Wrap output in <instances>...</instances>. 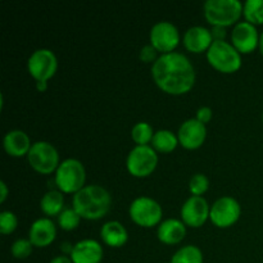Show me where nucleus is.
I'll list each match as a JSON object with an SVG mask.
<instances>
[{
  "mask_svg": "<svg viewBox=\"0 0 263 263\" xmlns=\"http://www.w3.org/2000/svg\"><path fill=\"white\" fill-rule=\"evenodd\" d=\"M152 76L163 91L174 95L185 94L195 82L192 62L179 51L164 53L158 57L152 66Z\"/></svg>",
  "mask_w": 263,
  "mask_h": 263,
  "instance_id": "1",
  "label": "nucleus"
},
{
  "mask_svg": "<svg viewBox=\"0 0 263 263\" xmlns=\"http://www.w3.org/2000/svg\"><path fill=\"white\" fill-rule=\"evenodd\" d=\"M112 198L100 185H87L73 195V210L86 220H99L108 213Z\"/></svg>",
  "mask_w": 263,
  "mask_h": 263,
  "instance_id": "2",
  "label": "nucleus"
},
{
  "mask_svg": "<svg viewBox=\"0 0 263 263\" xmlns=\"http://www.w3.org/2000/svg\"><path fill=\"white\" fill-rule=\"evenodd\" d=\"M243 4L239 0H207L204 3V15L213 26L226 27L240 18Z\"/></svg>",
  "mask_w": 263,
  "mask_h": 263,
  "instance_id": "3",
  "label": "nucleus"
},
{
  "mask_svg": "<svg viewBox=\"0 0 263 263\" xmlns=\"http://www.w3.org/2000/svg\"><path fill=\"white\" fill-rule=\"evenodd\" d=\"M208 62L216 69L225 73H231L240 68V51L225 40H215L207 50Z\"/></svg>",
  "mask_w": 263,
  "mask_h": 263,
  "instance_id": "4",
  "label": "nucleus"
},
{
  "mask_svg": "<svg viewBox=\"0 0 263 263\" xmlns=\"http://www.w3.org/2000/svg\"><path fill=\"white\" fill-rule=\"evenodd\" d=\"M86 172L79 159H64L55 172V184L63 193H74L84 187Z\"/></svg>",
  "mask_w": 263,
  "mask_h": 263,
  "instance_id": "5",
  "label": "nucleus"
},
{
  "mask_svg": "<svg viewBox=\"0 0 263 263\" xmlns=\"http://www.w3.org/2000/svg\"><path fill=\"white\" fill-rule=\"evenodd\" d=\"M27 157L31 167L40 174H51L61 164L55 146L48 141L33 143Z\"/></svg>",
  "mask_w": 263,
  "mask_h": 263,
  "instance_id": "6",
  "label": "nucleus"
},
{
  "mask_svg": "<svg viewBox=\"0 0 263 263\" xmlns=\"http://www.w3.org/2000/svg\"><path fill=\"white\" fill-rule=\"evenodd\" d=\"M127 170L136 177H145L156 170L158 156L149 145H136L127 156Z\"/></svg>",
  "mask_w": 263,
  "mask_h": 263,
  "instance_id": "7",
  "label": "nucleus"
},
{
  "mask_svg": "<svg viewBox=\"0 0 263 263\" xmlns=\"http://www.w3.org/2000/svg\"><path fill=\"white\" fill-rule=\"evenodd\" d=\"M130 216L138 225L152 228L161 221L162 207L153 198L139 197L131 203Z\"/></svg>",
  "mask_w": 263,
  "mask_h": 263,
  "instance_id": "8",
  "label": "nucleus"
},
{
  "mask_svg": "<svg viewBox=\"0 0 263 263\" xmlns=\"http://www.w3.org/2000/svg\"><path fill=\"white\" fill-rule=\"evenodd\" d=\"M27 67L31 76L37 81H46L55 73L58 61L55 54L49 49H37L28 58Z\"/></svg>",
  "mask_w": 263,
  "mask_h": 263,
  "instance_id": "9",
  "label": "nucleus"
},
{
  "mask_svg": "<svg viewBox=\"0 0 263 263\" xmlns=\"http://www.w3.org/2000/svg\"><path fill=\"white\" fill-rule=\"evenodd\" d=\"M240 204L233 197H222L216 200L210 211V218L218 228H229L238 221Z\"/></svg>",
  "mask_w": 263,
  "mask_h": 263,
  "instance_id": "10",
  "label": "nucleus"
},
{
  "mask_svg": "<svg viewBox=\"0 0 263 263\" xmlns=\"http://www.w3.org/2000/svg\"><path fill=\"white\" fill-rule=\"evenodd\" d=\"M180 41L179 30L174 23L168 21L157 22L151 30V45L157 50L164 53H171Z\"/></svg>",
  "mask_w": 263,
  "mask_h": 263,
  "instance_id": "11",
  "label": "nucleus"
},
{
  "mask_svg": "<svg viewBox=\"0 0 263 263\" xmlns=\"http://www.w3.org/2000/svg\"><path fill=\"white\" fill-rule=\"evenodd\" d=\"M210 205L203 197L193 195L182 204L181 217L184 223L192 228H199L210 217Z\"/></svg>",
  "mask_w": 263,
  "mask_h": 263,
  "instance_id": "12",
  "label": "nucleus"
},
{
  "mask_svg": "<svg viewBox=\"0 0 263 263\" xmlns=\"http://www.w3.org/2000/svg\"><path fill=\"white\" fill-rule=\"evenodd\" d=\"M207 136V128L204 123L198 121L197 118H190L185 121L179 128L177 139L180 144L186 149H197L204 143Z\"/></svg>",
  "mask_w": 263,
  "mask_h": 263,
  "instance_id": "13",
  "label": "nucleus"
},
{
  "mask_svg": "<svg viewBox=\"0 0 263 263\" xmlns=\"http://www.w3.org/2000/svg\"><path fill=\"white\" fill-rule=\"evenodd\" d=\"M231 39L233 45L241 53H251L257 48V45H259L258 31L256 26L248 21L236 23L231 33Z\"/></svg>",
  "mask_w": 263,
  "mask_h": 263,
  "instance_id": "14",
  "label": "nucleus"
},
{
  "mask_svg": "<svg viewBox=\"0 0 263 263\" xmlns=\"http://www.w3.org/2000/svg\"><path fill=\"white\" fill-rule=\"evenodd\" d=\"M102 258V246L92 239H84L76 243L71 253V259L73 263H100Z\"/></svg>",
  "mask_w": 263,
  "mask_h": 263,
  "instance_id": "15",
  "label": "nucleus"
},
{
  "mask_svg": "<svg viewBox=\"0 0 263 263\" xmlns=\"http://www.w3.org/2000/svg\"><path fill=\"white\" fill-rule=\"evenodd\" d=\"M212 31L203 26H193L185 32L184 45L185 48L193 53H202L208 50L213 43Z\"/></svg>",
  "mask_w": 263,
  "mask_h": 263,
  "instance_id": "16",
  "label": "nucleus"
},
{
  "mask_svg": "<svg viewBox=\"0 0 263 263\" xmlns=\"http://www.w3.org/2000/svg\"><path fill=\"white\" fill-rule=\"evenodd\" d=\"M57 229L55 225L49 218H39L30 228V241L35 247L49 246L55 239Z\"/></svg>",
  "mask_w": 263,
  "mask_h": 263,
  "instance_id": "17",
  "label": "nucleus"
},
{
  "mask_svg": "<svg viewBox=\"0 0 263 263\" xmlns=\"http://www.w3.org/2000/svg\"><path fill=\"white\" fill-rule=\"evenodd\" d=\"M4 148L8 154L13 157H22L28 154L31 149V141L27 134L22 130H12L4 136Z\"/></svg>",
  "mask_w": 263,
  "mask_h": 263,
  "instance_id": "18",
  "label": "nucleus"
},
{
  "mask_svg": "<svg viewBox=\"0 0 263 263\" xmlns=\"http://www.w3.org/2000/svg\"><path fill=\"white\" fill-rule=\"evenodd\" d=\"M186 235V228L182 221L176 218L164 220L158 228L159 240L166 244H177Z\"/></svg>",
  "mask_w": 263,
  "mask_h": 263,
  "instance_id": "19",
  "label": "nucleus"
},
{
  "mask_svg": "<svg viewBox=\"0 0 263 263\" xmlns=\"http://www.w3.org/2000/svg\"><path fill=\"white\" fill-rule=\"evenodd\" d=\"M103 240L105 244L110 247H121L127 241V230L123 228V225L118 221H108L103 225L100 230Z\"/></svg>",
  "mask_w": 263,
  "mask_h": 263,
  "instance_id": "20",
  "label": "nucleus"
},
{
  "mask_svg": "<svg viewBox=\"0 0 263 263\" xmlns=\"http://www.w3.org/2000/svg\"><path fill=\"white\" fill-rule=\"evenodd\" d=\"M64 199L63 195L58 190H50L41 198L40 207L43 212L48 216H59V213L63 211Z\"/></svg>",
  "mask_w": 263,
  "mask_h": 263,
  "instance_id": "21",
  "label": "nucleus"
},
{
  "mask_svg": "<svg viewBox=\"0 0 263 263\" xmlns=\"http://www.w3.org/2000/svg\"><path fill=\"white\" fill-rule=\"evenodd\" d=\"M177 141H179V139L176 138V135L172 131L159 130L154 134L152 144H153V148L157 149V151L168 153V152H172L176 148Z\"/></svg>",
  "mask_w": 263,
  "mask_h": 263,
  "instance_id": "22",
  "label": "nucleus"
},
{
  "mask_svg": "<svg viewBox=\"0 0 263 263\" xmlns=\"http://www.w3.org/2000/svg\"><path fill=\"white\" fill-rule=\"evenodd\" d=\"M170 263H203V254L198 247L186 246L172 256Z\"/></svg>",
  "mask_w": 263,
  "mask_h": 263,
  "instance_id": "23",
  "label": "nucleus"
},
{
  "mask_svg": "<svg viewBox=\"0 0 263 263\" xmlns=\"http://www.w3.org/2000/svg\"><path fill=\"white\" fill-rule=\"evenodd\" d=\"M246 20L252 25L263 23V0H247L243 5Z\"/></svg>",
  "mask_w": 263,
  "mask_h": 263,
  "instance_id": "24",
  "label": "nucleus"
},
{
  "mask_svg": "<svg viewBox=\"0 0 263 263\" xmlns=\"http://www.w3.org/2000/svg\"><path fill=\"white\" fill-rule=\"evenodd\" d=\"M131 136H133L134 141L138 145H146L149 141L153 140V128L149 123L146 122H138L133 127L131 131Z\"/></svg>",
  "mask_w": 263,
  "mask_h": 263,
  "instance_id": "25",
  "label": "nucleus"
},
{
  "mask_svg": "<svg viewBox=\"0 0 263 263\" xmlns=\"http://www.w3.org/2000/svg\"><path fill=\"white\" fill-rule=\"evenodd\" d=\"M81 216L73 210V208H67L63 210L58 216V222L62 229L64 230H73L80 225Z\"/></svg>",
  "mask_w": 263,
  "mask_h": 263,
  "instance_id": "26",
  "label": "nucleus"
},
{
  "mask_svg": "<svg viewBox=\"0 0 263 263\" xmlns=\"http://www.w3.org/2000/svg\"><path fill=\"white\" fill-rule=\"evenodd\" d=\"M208 186H210V181H208L205 175L197 174L190 179L189 189L190 192L193 193V195H198V197H200L203 193L207 192Z\"/></svg>",
  "mask_w": 263,
  "mask_h": 263,
  "instance_id": "27",
  "label": "nucleus"
},
{
  "mask_svg": "<svg viewBox=\"0 0 263 263\" xmlns=\"http://www.w3.org/2000/svg\"><path fill=\"white\" fill-rule=\"evenodd\" d=\"M18 225V220L15 215L10 211H4L0 213V233L2 234H10L15 230Z\"/></svg>",
  "mask_w": 263,
  "mask_h": 263,
  "instance_id": "28",
  "label": "nucleus"
},
{
  "mask_svg": "<svg viewBox=\"0 0 263 263\" xmlns=\"http://www.w3.org/2000/svg\"><path fill=\"white\" fill-rule=\"evenodd\" d=\"M32 252V243L27 239H18L12 246V254L18 259L27 258Z\"/></svg>",
  "mask_w": 263,
  "mask_h": 263,
  "instance_id": "29",
  "label": "nucleus"
},
{
  "mask_svg": "<svg viewBox=\"0 0 263 263\" xmlns=\"http://www.w3.org/2000/svg\"><path fill=\"white\" fill-rule=\"evenodd\" d=\"M157 49L153 45H144L140 50V59L143 62H156Z\"/></svg>",
  "mask_w": 263,
  "mask_h": 263,
  "instance_id": "30",
  "label": "nucleus"
},
{
  "mask_svg": "<svg viewBox=\"0 0 263 263\" xmlns=\"http://www.w3.org/2000/svg\"><path fill=\"white\" fill-rule=\"evenodd\" d=\"M212 118V109L210 107H200L197 112V120L200 121L202 123H207Z\"/></svg>",
  "mask_w": 263,
  "mask_h": 263,
  "instance_id": "31",
  "label": "nucleus"
},
{
  "mask_svg": "<svg viewBox=\"0 0 263 263\" xmlns=\"http://www.w3.org/2000/svg\"><path fill=\"white\" fill-rule=\"evenodd\" d=\"M212 36H213V40H225V36H226L225 27H221V26H213Z\"/></svg>",
  "mask_w": 263,
  "mask_h": 263,
  "instance_id": "32",
  "label": "nucleus"
},
{
  "mask_svg": "<svg viewBox=\"0 0 263 263\" xmlns=\"http://www.w3.org/2000/svg\"><path fill=\"white\" fill-rule=\"evenodd\" d=\"M0 202H4L8 197V186L4 181H0Z\"/></svg>",
  "mask_w": 263,
  "mask_h": 263,
  "instance_id": "33",
  "label": "nucleus"
},
{
  "mask_svg": "<svg viewBox=\"0 0 263 263\" xmlns=\"http://www.w3.org/2000/svg\"><path fill=\"white\" fill-rule=\"evenodd\" d=\"M50 263H73V262H72L71 258H68V257L66 256H58L55 257V258L51 259Z\"/></svg>",
  "mask_w": 263,
  "mask_h": 263,
  "instance_id": "34",
  "label": "nucleus"
},
{
  "mask_svg": "<svg viewBox=\"0 0 263 263\" xmlns=\"http://www.w3.org/2000/svg\"><path fill=\"white\" fill-rule=\"evenodd\" d=\"M36 87H37L39 91H45L48 89V82L46 81H37L36 82Z\"/></svg>",
  "mask_w": 263,
  "mask_h": 263,
  "instance_id": "35",
  "label": "nucleus"
},
{
  "mask_svg": "<svg viewBox=\"0 0 263 263\" xmlns=\"http://www.w3.org/2000/svg\"><path fill=\"white\" fill-rule=\"evenodd\" d=\"M61 248L63 249L64 252H69V253H72V249H73V247H72L69 243H63L62 244Z\"/></svg>",
  "mask_w": 263,
  "mask_h": 263,
  "instance_id": "36",
  "label": "nucleus"
},
{
  "mask_svg": "<svg viewBox=\"0 0 263 263\" xmlns=\"http://www.w3.org/2000/svg\"><path fill=\"white\" fill-rule=\"evenodd\" d=\"M259 50H261L262 55H263V32L261 33V36H259Z\"/></svg>",
  "mask_w": 263,
  "mask_h": 263,
  "instance_id": "37",
  "label": "nucleus"
},
{
  "mask_svg": "<svg viewBox=\"0 0 263 263\" xmlns=\"http://www.w3.org/2000/svg\"><path fill=\"white\" fill-rule=\"evenodd\" d=\"M262 120H263V113H262Z\"/></svg>",
  "mask_w": 263,
  "mask_h": 263,
  "instance_id": "38",
  "label": "nucleus"
}]
</instances>
